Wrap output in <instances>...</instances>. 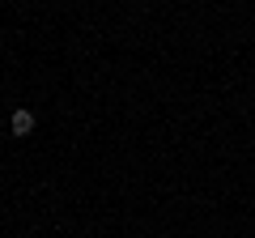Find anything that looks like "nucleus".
<instances>
[{
  "instance_id": "1",
  "label": "nucleus",
  "mask_w": 255,
  "mask_h": 238,
  "mask_svg": "<svg viewBox=\"0 0 255 238\" xmlns=\"http://www.w3.org/2000/svg\"><path fill=\"white\" fill-rule=\"evenodd\" d=\"M34 123H38L34 111H26V107H17V111L9 115V132H13V136H30V132H34Z\"/></svg>"
}]
</instances>
